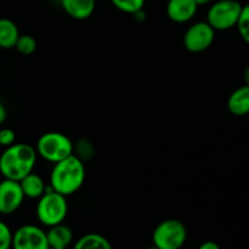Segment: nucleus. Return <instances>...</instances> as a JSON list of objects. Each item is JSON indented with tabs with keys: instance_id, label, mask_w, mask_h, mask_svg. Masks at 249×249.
<instances>
[{
	"instance_id": "obj_1",
	"label": "nucleus",
	"mask_w": 249,
	"mask_h": 249,
	"mask_svg": "<svg viewBox=\"0 0 249 249\" xmlns=\"http://www.w3.org/2000/svg\"><path fill=\"white\" fill-rule=\"evenodd\" d=\"M85 181V164L75 155L55 163L50 174V189L68 197L80 190Z\"/></svg>"
},
{
	"instance_id": "obj_2",
	"label": "nucleus",
	"mask_w": 249,
	"mask_h": 249,
	"mask_svg": "<svg viewBox=\"0 0 249 249\" xmlns=\"http://www.w3.org/2000/svg\"><path fill=\"white\" fill-rule=\"evenodd\" d=\"M36 155V148L28 143H14L0 156V173L4 179L19 181L33 172Z\"/></svg>"
},
{
	"instance_id": "obj_3",
	"label": "nucleus",
	"mask_w": 249,
	"mask_h": 249,
	"mask_svg": "<svg viewBox=\"0 0 249 249\" xmlns=\"http://www.w3.org/2000/svg\"><path fill=\"white\" fill-rule=\"evenodd\" d=\"M36 212L38 220L46 228L62 224L68 214L67 197L51 189L46 190L45 194L38 198Z\"/></svg>"
},
{
	"instance_id": "obj_4",
	"label": "nucleus",
	"mask_w": 249,
	"mask_h": 249,
	"mask_svg": "<svg viewBox=\"0 0 249 249\" xmlns=\"http://www.w3.org/2000/svg\"><path fill=\"white\" fill-rule=\"evenodd\" d=\"M74 145L68 136L58 131H49L43 134L36 142V153L43 160L57 163L73 155Z\"/></svg>"
},
{
	"instance_id": "obj_5",
	"label": "nucleus",
	"mask_w": 249,
	"mask_h": 249,
	"mask_svg": "<svg viewBox=\"0 0 249 249\" xmlns=\"http://www.w3.org/2000/svg\"><path fill=\"white\" fill-rule=\"evenodd\" d=\"M242 6L237 0H218L207 12V22L214 31H229L237 26Z\"/></svg>"
},
{
	"instance_id": "obj_6",
	"label": "nucleus",
	"mask_w": 249,
	"mask_h": 249,
	"mask_svg": "<svg viewBox=\"0 0 249 249\" xmlns=\"http://www.w3.org/2000/svg\"><path fill=\"white\" fill-rule=\"evenodd\" d=\"M187 230L184 223L177 219H167L156 226L152 242L158 249H180L185 245Z\"/></svg>"
},
{
	"instance_id": "obj_7",
	"label": "nucleus",
	"mask_w": 249,
	"mask_h": 249,
	"mask_svg": "<svg viewBox=\"0 0 249 249\" xmlns=\"http://www.w3.org/2000/svg\"><path fill=\"white\" fill-rule=\"evenodd\" d=\"M215 31L207 21L196 22L186 29L184 34V46L192 53H199L208 50L214 43Z\"/></svg>"
},
{
	"instance_id": "obj_8",
	"label": "nucleus",
	"mask_w": 249,
	"mask_h": 249,
	"mask_svg": "<svg viewBox=\"0 0 249 249\" xmlns=\"http://www.w3.org/2000/svg\"><path fill=\"white\" fill-rule=\"evenodd\" d=\"M12 249H50L46 232L36 225H23L12 233Z\"/></svg>"
},
{
	"instance_id": "obj_9",
	"label": "nucleus",
	"mask_w": 249,
	"mask_h": 249,
	"mask_svg": "<svg viewBox=\"0 0 249 249\" xmlns=\"http://www.w3.org/2000/svg\"><path fill=\"white\" fill-rule=\"evenodd\" d=\"M26 198L18 181L4 179L0 182V214L10 215L19 209Z\"/></svg>"
},
{
	"instance_id": "obj_10",
	"label": "nucleus",
	"mask_w": 249,
	"mask_h": 249,
	"mask_svg": "<svg viewBox=\"0 0 249 249\" xmlns=\"http://www.w3.org/2000/svg\"><path fill=\"white\" fill-rule=\"evenodd\" d=\"M167 16L175 23L190 22L197 14V6L195 0H168Z\"/></svg>"
},
{
	"instance_id": "obj_11",
	"label": "nucleus",
	"mask_w": 249,
	"mask_h": 249,
	"mask_svg": "<svg viewBox=\"0 0 249 249\" xmlns=\"http://www.w3.org/2000/svg\"><path fill=\"white\" fill-rule=\"evenodd\" d=\"M62 9L73 19L84 21L95 11L96 0H60Z\"/></svg>"
},
{
	"instance_id": "obj_12",
	"label": "nucleus",
	"mask_w": 249,
	"mask_h": 249,
	"mask_svg": "<svg viewBox=\"0 0 249 249\" xmlns=\"http://www.w3.org/2000/svg\"><path fill=\"white\" fill-rule=\"evenodd\" d=\"M228 109L236 117H243L249 114V87L237 88L231 92L228 99Z\"/></svg>"
},
{
	"instance_id": "obj_13",
	"label": "nucleus",
	"mask_w": 249,
	"mask_h": 249,
	"mask_svg": "<svg viewBox=\"0 0 249 249\" xmlns=\"http://www.w3.org/2000/svg\"><path fill=\"white\" fill-rule=\"evenodd\" d=\"M46 238L50 248L67 249L73 241V232L68 226L63 225L62 223L49 228V230L46 231Z\"/></svg>"
},
{
	"instance_id": "obj_14",
	"label": "nucleus",
	"mask_w": 249,
	"mask_h": 249,
	"mask_svg": "<svg viewBox=\"0 0 249 249\" xmlns=\"http://www.w3.org/2000/svg\"><path fill=\"white\" fill-rule=\"evenodd\" d=\"M18 182L21 185V189L23 191L24 197H27V198L38 199L46 192L45 181L41 179V177H39L38 174H36L33 172L26 175Z\"/></svg>"
},
{
	"instance_id": "obj_15",
	"label": "nucleus",
	"mask_w": 249,
	"mask_h": 249,
	"mask_svg": "<svg viewBox=\"0 0 249 249\" xmlns=\"http://www.w3.org/2000/svg\"><path fill=\"white\" fill-rule=\"evenodd\" d=\"M19 36L18 27L9 18H0V48L5 50L14 49Z\"/></svg>"
},
{
	"instance_id": "obj_16",
	"label": "nucleus",
	"mask_w": 249,
	"mask_h": 249,
	"mask_svg": "<svg viewBox=\"0 0 249 249\" xmlns=\"http://www.w3.org/2000/svg\"><path fill=\"white\" fill-rule=\"evenodd\" d=\"M73 249H113L109 241L99 233H87L75 242Z\"/></svg>"
},
{
	"instance_id": "obj_17",
	"label": "nucleus",
	"mask_w": 249,
	"mask_h": 249,
	"mask_svg": "<svg viewBox=\"0 0 249 249\" xmlns=\"http://www.w3.org/2000/svg\"><path fill=\"white\" fill-rule=\"evenodd\" d=\"M36 46H38V43H36L34 36H29V34H19L16 45H15V49L21 55L28 56L36 53Z\"/></svg>"
},
{
	"instance_id": "obj_18",
	"label": "nucleus",
	"mask_w": 249,
	"mask_h": 249,
	"mask_svg": "<svg viewBox=\"0 0 249 249\" xmlns=\"http://www.w3.org/2000/svg\"><path fill=\"white\" fill-rule=\"evenodd\" d=\"M112 5L124 14L134 15L143 9L145 0H111Z\"/></svg>"
},
{
	"instance_id": "obj_19",
	"label": "nucleus",
	"mask_w": 249,
	"mask_h": 249,
	"mask_svg": "<svg viewBox=\"0 0 249 249\" xmlns=\"http://www.w3.org/2000/svg\"><path fill=\"white\" fill-rule=\"evenodd\" d=\"M236 27H237L241 38L249 45V4L242 6V11H241L240 18H238Z\"/></svg>"
},
{
	"instance_id": "obj_20",
	"label": "nucleus",
	"mask_w": 249,
	"mask_h": 249,
	"mask_svg": "<svg viewBox=\"0 0 249 249\" xmlns=\"http://www.w3.org/2000/svg\"><path fill=\"white\" fill-rule=\"evenodd\" d=\"M73 155H75L79 160H82L84 162V160H90L94 156V147H92L90 141L83 139V140L78 141L77 145L74 146Z\"/></svg>"
},
{
	"instance_id": "obj_21",
	"label": "nucleus",
	"mask_w": 249,
	"mask_h": 249,
	"mask_svg": "<svg viewBox=\"0 0 249 249\" xmlns=\"http://www.w3.org/2000/svg\"><path fill=\"white\" fill-rule=\"evenodd\" d=\"M12 232L9 226L0 220V249H11Z\"/></svg>"
},
{
	"instance_id": "obj_22",
	"label": "nucleus",
	"mask_w": 249,
	"mask_h": 249,
	"mask_svg": "<svg viewBox=\"0 0 249 249\" xmlns=\"http://www.w3.org/2000/svg\"><path fill=\"white\" fill-rule=\"evenodd\" d=\"M14 143H16V134H15V131L9 128L0 129V146L9 147Z\"/></svg>"
},
{
	"instance_id": "obj_23",
	"label": "nucleus",
	"mask_w": 249,
	"mask_h": 249,
	"mask_svg": "<svg viewBox=\"0 0 249 249\" xmlns=\"http://www.w3.org/2000/svg\"><path fill=\"white\" fill-rule=\"evenodd\" d=\"M198 249H220V247H219L218 243L214 242V241H207V242L202 243L198 247Z\"/></svg>"
},
{
	"instance_id": "obj_24",
	"label": "nucleus",
	"mask_w": 249,
	"mask_h": 249,
	"mask_svg": "<svg viewBox=\"0 0 249 249\" xmlns=\"http://www.w3.org/2000/svg\"><path fill=\"white\" fill-rule=\"evenodd\" d=\"M6 117H7L6 108H5L4 105L0 102V124H2L5 121H6Z\"/></svg>"
},
{
	"instance_id": "obj_25",
	"label": "nucleus",
	"mask_w": 249,
	"mask_h": 249,
	"mask_svg": "<svg viewBox=\"0 0 249 249\" xmlns=\"http://www.w3.org/2000/svg\"><path fill=\"white\" fill-rule=\"evenodd\" d=\"M195 1H196L197 6L199 7V6H206V5L211 4L212 0H195Z\"/></svg>"
},
{
	"instance_id": "obj_26",
	"label": "nucleus",
	"mask_w": 249,
	"mask_h": 249,
	"mask_svg": "<svg viewBox=\"0 0 249 249\" xmlns=\"http://www.w3.org/2000/svg\"><path fill=\"white\" fill-rule=\"evenodd\" d=\"M245 82H246V85H248L249 87V66L245 71Z\"/></svg>"
},
{
	"instance_id": "obj_27",
	"label": "nucleus",
	"mask_w": 249,
	"mask_h": 249,
	"mask_svg": "<svg viewBox=\"0 0 249 249\" xmlns=\"http://www.w3.org/2000/svg\"><path fill=\"white\" fill-rule=\"evenodd\" d=\"M145 249H158V248L155 247V246H152V247H148V248H145Z\"/></svg>"
},
{
	"instance_id": "obj_28",
	"label": "nucleus",
	"mask_w": 249,
	"mask_h": 249,
	"mask_svg": "<svg viewBox=\"0 0 249 249\" xmlns=\"http://www.w3.org/2000/svg\"><path fill=\"white\" fill-rule=\"evenodd\" d=\"M50 249H53V248H50Z\"/></svg>"
}]
</instances>
